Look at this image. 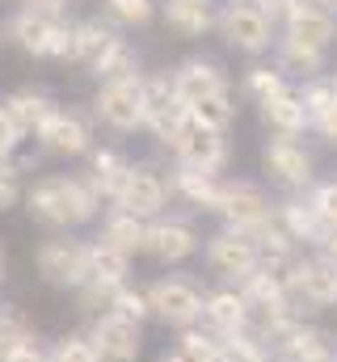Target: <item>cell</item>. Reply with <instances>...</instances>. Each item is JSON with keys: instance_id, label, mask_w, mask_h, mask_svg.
Returning a JSON list of instances; mask_svg holds the SVG:
<instances>
[{"instance_id": "cell-3", "label": "cell", "mask_w": 337, "mask_h": 362, "mask_svg": "<svg viewBox=\"0 0 337 362\" xmlns=\"http://www.w3.org/2000/svg\"><path fill=\"white\" fill-rule=\"evenodd\" d=\"M93 122H101L114 135H135L144 131V76H122V81H101L93 101Z\"/></svg>"}, {"instance_id": "cell-45", "label": "cell", "mask_w": 337, "mask_h": 362, "mask_svg": "<svg viewBox=\"0 0 337 362\" xmlns=\"http://www.w3.org/2000/svg\"><path fill=\"white\" fill-rule=\"evenodd\" d=\"M257 362H282V358H274V354H265V358H257Z\"/></svg>"}, {"instance_id": "cell-5", "label": "cell", "mask_w": 337, "mask_h": 362, "mask_svg": "<svg viewBox=\"0 0 337 362\" xmlns=\"http://www.w3.org/2000/svg\"><path fill=\"white\" fill-rule=\"evenodd\" d=\"M215 30H219V38H224L232 51H241V55H265V51H274V42H278V25H274L253 0H228V4L219 8Z\"/></svg>"}, {"instance_id": "cell-22", "label": "cell", "mask_w": 337, "mask_h": 362, "mask_svg": "<svg viewBox=\"0 0 337 362\" xmlns=\"http://www.w3.org/2000/svg\"><path fill=\"white\" fill-rule=\"evenodd\" d=\"M257 110H261V122H265L274 135H287V139H295V135L312 131V122H308V110H304V97H299V85H287L282 93H274L270 101H261Z\"/></svg>"}, {"instance_id": "cell-37", "label": "cell", "mask_w": 337, "mask_h": 362, "mask_svg": "<svg viewBox=\"0 0 337 362\" xmlns=\"http://www.w3.org/2000/svg\"><path fill=\"white\" fill-rule=\"evenodd\" d=\"M25 165L17 160V156H0V215L4 211H13L17 202H25Z\"/></svg>"}, {"instance_id": "cell-20", "label": "cell", "mask_w": 337, "mask_h": 362, "mask_svg": "<svg viewBox=\"0 0 337 362\" xmlns=\"http://www.w3.org/2000/svg\"><path fill=\"white\" fill-rule=\"evenodd\" d=\"M168 76H173V93H177V101H181L185 110H190L194 101L211 97V93L228 89V76H224V68H219L215 59H207V55H194V59L177 64Z\"/></svg>"}, {"instance_id": "cell-9", "label": "cell", "mask_w": 337, "mask_h": 362, "mask_svg": "<svg viewBox=\"0 0 337 362\" xmlns=\"http://www.w3.org/2000/svg\"><path fill=\"white\" fill-rule=\"evenodd\" d=\"M34 144L47 156H88L93 152V114L59 105L34 135Z\"/></svg>"}, {"instance_id": "cell-35", "label": "cell", "mask_w": 337, "mask_h": 362, "mask_svg": "<svg viewBox=\"0 0 337 362\" xmlns=\"http://www.w3.org/2000/svg\"><path fill=\"white\" fill-rule=\"evenodd\" d=\"M299 97H304V110H308V122L325 118L329 110L337 105V93H333V76H312L299 85Z\"/></svg>"}, {"instance_id": "cell-44", "label": "cell", "mask_w": 337, "mask_h": 362, "mask_svg": "<svg viewBox=\"0 0 337 362\" xmlns=\"http://www.w3.org/2000/svg\"><path fill=\"white\" fill-rule=\"evenodd\" d=\"M321 4H325V8H329V13H337V0H321Z\"/></svg>"}, {"instance_id": "cell-38", "label": "cell", "mask_w": 337, "mask_h": 362, "mask_svg": "<svg viewBox=\"0 0 337 362\" xmlns=\"http://www.w3.org/2000/svg\"><path fill=\"white\" fill-rule=\"evenodd\" d=\"M304 198H308V206L321 215V223H325L329 232H337V177L333 181H316Z\"/></svg>"}, {"instance_id": "cell-31", "label": "cell", "mask_w": 337, "mask_h": 362, "mask_svg": "<svg viewBox=\"0 0 337 362\" xmlns=\"http://www.w3.org/2000/svg\"><path fill=\"white\" fill-rule=\"evenodd\" d=\"M190 118L198 127H211V131H224L228 135V127L236 122V93H232V85L211 93V97H202V101H194L190 105Z\"/></svg>"}, {"instance_id": "cell-12", "label": "cell", "mask_w": 337, "mask_h": 362, "mask_svg": "<svg viewBox=\"0 0 337 362\" xmlns=\"http://www.w3.org/2000/svg\"><path fill=\"white\" fill-rule=\"evenodd\" d=\"M219 219H224V228H232V232H257L270 215H274V202H270V194L257 185V181H224V202H219V211H215Z\"/></svg>"}, {"instance_id": "cell-18", "label": "cell", "mask_w": 337, "mask_h": 362, "mask_svg": "<svg viewBox=\"0 0 337 362\" xmlns=\"http://www.w3.org/2000/svg\"><path fill=\"white\" fill-rule=\"evenodd\" d=\"M59 30H64V21L42 17V13H30V8H17V13L4 21V38H8L17 51L34 55V59H51Z\"/></svg>"}, {"instance_id": "cell-47", "label": "cell", "mask_w": 337, "mask_h": 362, "mask_svg": "<svg viewBox=\"0 0 337 362\" xmlns=\"http://www.w3.org/2000/svg\"><path fill=\"white\" fill-rule=\"evenodd\" d=\"M0 42H4V38H0Z\"/></svg>"}, {"instance_id": "cell-23", "label": "cell", "mask_w": 337, "mask_h": 362, "mask_svg": "<svg viewBox=\"0 0 337 362\" xmlns=\"http://www.w3.org/2000/svg\"><path fill=\"white\" fill-rule=\"evenodd\" d=\"M274 215H278V223L287 228V236L295 240V249H299V245L321 249L325 236H329V228H325L321 215L308 206V198H282V202H274Z\"/></svg>"}, {"instance_id": "cell-6", "label": "cell", "mask_w": 337, "mask_h": 362, "mask_svg": "<svg viewBox=\"0 0 337 362\" xmlns=\"http://www.w3.org/2000/svg\"><path fill=\"white\" fill-rule=\"evenodd\" d=\"M165 152L173 156V165L181 169H198V173H224L228 160H232V148H228V135L224 131H211V127H198L194 118L181 122V131L165 144Z\"/></svg>"}, {"instance_id": "cell-24", "label": "cell", "mask_w": 337, "mask_h": 362, "mask_svg": "<svg viewBox=\"0 0 337 362\" xmlns=\"http://www.w3.org/2000/svg\"><path fill=\"white\" fill-rule=\"evenodd\" d=\"M161 17H165L168 30L181 34V38H202L219 21V13H215L211 0H165L161 4Z\"/></svg>"}, {"instance_id": "cell-34", "label": "cell", "mask_w": 337, "mask_h": 362, "mask_svg": "<svg viewBox=\"0 0 337 362\" xmlns=\"http://www.w3.org/2000/svg\"><path fill=\"white\" fill-rule=\"evenodd\" d=\"M105 312H118V316L139 320V325H148V320H152L148 291H144V286H131V282H122V286H114V291H110V308H105Z\"/></svg>"}, {"instance_id": "cell-27", "label": "cell", "mask_w": 337, "mask_h": 362, "mask_svg": "<svg viewBox=\"0 0 337 362\" xmlns=\"http://www.w3.org/2000/svg\"><path fill=\"white\" fill-rule=\"evenodd\" d=\"M97 240L114 245L118 253H127V257L135 262V257L144 253L148 223H144V219H135V215H127V211H105V215H101V232H97Z\"/></svg>"}, {"instance_id": "cell-33", "label": "cell", "mask_w": 337, "mask_h": 362, "mask_svg": "<svg viewBox=\"0 0 337 362\" xmlns=\"http://www.w3.org/2000/svg\"><path fill=\"white\" fill-rule=\"evenodd\" d=\"M47 362H101V350H97V341L88 337V329H76V333H64V337L47 350Z\"/></svg>"}, {"instance_id": "cell-25", "label": "cell", "mask_w": 337, "mask_h": 362, "mask_svg": "<svg viewBox=\"0 0 337 362\" xmlns=\"http://www.w3.org/2000/svg\"><path fill=\"white\" fill-rule=\"evenodd\" d=\"M4 110H8L13 127L30 139V135H38V127H42L59 105H55V97H51V93H42V89H17V93H8V97H4Z\"/></svg>"}, {"instance_id": "cell-26", "label": "cell", "mask_w": 337, "mask_h": 362, "mask_svg": "<svg viewBox=\"0 0 337 362\" xmlns=\"http://www.w3.org/2000/svg\"><path fill=\"white\" fill-rule=\"evenodd\" d=\"M118 38V30L105 21V17H84V21H72V64H81V68H93L105 51H110V42Z\"/></svg>"}, {"instance_id": "cell-8", "label": "cell", "mask_w": 337, "mask_h": 362, "mask_svg": "<svg viewBox=\"0 0 337 362\" xmlns=\"http://www.w3.org/2000/svg\"><path fill=\"white\" fill-rule=\"evenodd\" d=\"M202 257H207V266H211V270L219 274V278H228L232 286H236V282H245L253 270H261L257 240H253L249 232H232V228L211 232V236H207V245H202Z\"/></svg>"}, {"instance_id": "cell-13", "label": "cell", "mask_w": 337, "mask_h": 362, "mask_svg": "<svg viewBox=\"0 0 337 362\" xmlns=\"http://www.w3.org/2000/svg\"><path fill=\"white\" fill-rule=\"evenodd\" d=\"M202 249V236L194 232L190 219H177V215H161L148 223V240H144V253L161 266H181L190 262L194 253Z\"/></svg>"}, {"instance_id": "cell-1", "label": "cell", "mask_w": 337, "mask_h": 362, "mask_svg": "<svg viewBox=\"0 0 337 362\" xmlns=\"http://www.w3.org/2000/svg\"><path fill=\"white\" fill-rule=\"evenodd\" d=\"M25 211L34 223L51 232H72L93 223L105 211V202L97 198L84 173H42L25 185Z\"/></svg>"}, {"instance_id": "cell-43", "label": "cell", "mask_w": 337, "mask_h": 362, "mask_svg": "<svg viewBox=\"0 0 337 362\" xmlns=\"http://www.w3.org/2000/svg\"><path fill=\"white\" fill-rule=\"evenodd\" d=\"M4 266H8V257H4V245H0V282H4Z\"/></svg>"}, {"instance_id": "cell-4", "label": "cell", "mask_w": 337, "mask_h": 362, "mask_svg": "<svg viewBox=\"0 0 337 362\" xmlns=\"http://www.w3.org/2000/svg\"><path fill=\"white\" fill-rule=\"evenodd\" d=\"M148 308H152V320H161L168 329L185 333L194 325H202V286L181 278V274H165V278H152L148 286Z\"/></svg>"}, {"instance_id": "cell-39", "label": "cell", "mask_w": 337, "mask_h": 362, "mask_svg": "<svg viewBox=\"0 0 337 362\" xmlns=\"http://www.w3.org/2000/svg\"><path fill=\"white\" fill-rule=\"evenodd\" d=\"M68 4L72 0H21V8L42 13V17H55V21H68Z\"/></svg>"}, {"instance_id": "cell-46", "label": "cell", "mask_w": 337, "mask_h": 362, "mask_svg": "<svg viewBox=\"0 0 337 362\" xmlns=\"http://www.w3.org/2000/svg\"><path fill=\"white\" fill-rule=\"evenodd\" d=\"M333 93H337V76H333Z\"/></svg>"}, {"instance_id": "cell-7", "label": "cell", "mask_w": 337, "mask_h": 362, "mask_svg": "<svg viewBox=\"0 0 337 362\" xmlns=\"http://www.w3.org/2000/svg\"><path fill=\"white\" fill-rule=\"evenodd\" d=\"M261 169H265V177L274 181V185H282L291 194H299V189L308 194L316 185V160H312V152L299 139H287V135H278V139H270L261 148Z\"/></svg>"}, {"instance_id": "cell-29", "label": "cell", "mask_w": 337, "mask_h": 362, "mask_svg": "<svg viewBox=\"0 0 337 362\" xmlns=\"http://www.w3.org/2000/svg\"><path fill=\"white\" fill-rule=\"evenodd\" d=\"M274 68L282 76H299V85H304L312 76H325V55L321 51H304V47H295V42H287L278 34V42H274Z\"/></svg>"}, {"instance_id": "cell-19", "label": "cell", "mask_w": 337, "mask_h": 362, "mask_svg": "<svg viewBox=\"0 0 337 362\" xmlns=\"http://www.w3.org/2000/svg\"><path fill=\"white\" fill-rule=\"evenodd\" d=\"M202 329L211 337H236L249 333V303L241 295V286H219L202 295Z\"/></svg>"}, {"instance_id": "cell-14", "label": "cell", "mask_w": 337, "mask_h": 362, "mask_svg": "<svg viewBox=\"0 0 337 362\" xmlns=\"http://www.w3.org/2000/svg\"><path fill=\"white\" fill-rule=\"evenodd\" d=\"M88 337L97 341L101 362H139L144 354V325L118 312H101L88 320Z\"/></svg>"}, {"instance_id": "cell-2", "label": "cell", "mask_w": 337, "mask_h": 362, "mask_svg": "<svg viewBox=\"0 0 337 362\" xmlns=\"http://www.w3.org/2000/svg\"><path fill=\"white\" fill-rule=\"evenodd\" d=\"M34 270L55 291H81L88 282V240H76L72 232H55L34 249Z\"/></svg>"}, {"instance_id": "cell-36", "label": "cell", "mask_w": 337, "mask_h": 362, "mask_svg": "<svg viewBox=\"0 0 337 362\" xmlns=\"http://www.w3.org/2000/svg\"><path fill=\"white\" fill-rule=\"evenodd\" d=\"M282 89H287V76H282L274 64H253L249 72H245V93H249L257 105L270 101L274 93H282Z\"/></svg>"}, {"instance_id": "cell-30", "label": "cell", "mask_w": 337, "mask_h": 362, "mask_svg": "<svg viewBox=\"0 0 337 362\" xmlns=\"http://www.w3.org/2000/svg\"><path fill=\"white\" fill-rule=\"evenodd\" d=\"M88 72L97 76V85H101V81H122V76H144V72H139V51H135V42L122 38V34L110 42V51H105Z\"/></svg>"}, {"instance_id": "cell-40", "label": "cell", "mask_w": 337, "mask_h": 362, "mask_svg": "<svg viewBox=\"0 0 337 362\" xmlns=\"http://www.w3.org/2000/svg\"><path fill=\"white\" fill-rule=\"evenodd\" d=\"M253 4H257V8H261V13H265L270 21H274V25H282V21L291 17V8H295L299 0H253Z\"/></svg>"}, {"instance_id": "cell-15", "label": "cell", "mask_w": 337, "mask_h": 362, "mask_svg": "<svg viewBox=\"0 0 337 362\" xmlns=\"http://www.w3.org/2000/svg\"><path fill=\"white\" fill-rule=\"evenodd\" d=\"M282 38L304 47V51H329L337 42V13H329L321 0H299L291 17L282 21Z\"/></svg>"}, {"instance_id": "cell-41", "label": "cell", "mask_w": 337, "mask_h": 362, "mask_svg": "<svg viewBox=\"0 0 337 362\" xmlns=\"http://www.w3.org/2000/svg\"><path fill=\"white\" fill-rule=\"evenodd\" d=\"M312 131H316L325 144H337V105L325 114V118H316V122H312Z\"/></svg>"}, {"instance_id": "cell-17", "label": "cell", "mask_w": 337, "mask_h": 362, "mask_svg": "<svg viewBox=\"0 0 337 362\" xmlns=\"http://www.w3.org/2000/svg\"><path fill=\"white\" fill-rule=\"evenodd\" d=\"M165 181H168L173 202H185L194 215H215L219 202H224V177H215V173H198V169L168 165Z\"/></svg>"}, {"instance_id": "cell-42", "label": "cell", "mask_w": 337, "mask_h": 362, "mask_svg": "<svg viewBox=\"0 0 337 362\" xmlns=\"http://www.w3.org/2000/svg\"><path fill=\"white\" fill-rule=\"evenodd\" d=\"M316 253H321V257H325L329 266H337V232H329V236H325V245H321Z\"/></svg>"}, {"instance_id": "cell-16", "label": "cell", "mask_w": 337, "mask_h": 362, "mask_svg": "<svg viewBox=\"0 0 337 362\" xmlns=\"http://www.w3.org/2000/svg\"><path fill=\"white\" fill-rule=\"evenodd\" d=\"M270 354L282 358V362H337V346L325 329L304 325V320H291V325H282L274 333Z\"/></svg>"}, {"instance_id": "cell-28", "label": "cell", "mask_w": 337, "mask_h": 362, "mask_svg": "<svg viewBox=\"0 0 337 362\" xmlns=\"http://www.w3.org/2000/svg\"><path fill=\"white\" fill-rule=\"evenodd\" d=\"M88 282L93 286H105V291L131 282V257L118 253L105 240H88Z\"/></svg>"}, {"instance_id": "cell-10", "label": "cell", "mask_w": 337, "mask_h": 362, "mask_svg": "<svg viewBox=\"0 0 337 362\" xmlns=\"http://www.w3.org/2000/svg\"><path fill=\"white\" fill-rule=\"evenodd\" d=\"M185 118H190V110L177 101L173 76H168V72H148V76H144V131L165 148L168 139L181 131Z\"/></svg>"}, {"instance_id": "cell-11", "label": "cell", "mask_w": 337, "mask_h": 362, "mask_svg": "<svg viewBox=\"0 0 337 362\" xmlns=\"http://www.w3.org/2000/svg\"><path fill=\"white\" fill-rule=\"evenodd\" d=\"M168 202H173V194H168L165 169L135 165V169H131V177H127V185H122V194H118V202H114L110 211H127V215H135V219L152 223V219L168 215Z\"/></svg>"}, {"instance_id": "cell-32", "label": "cell", "mask_w": 337, "mask_h": 362, "mask_svg": "<svg viewBox=\"0 0 337 362\" xmlns=\"http://www.w3.org/2000/svg\"><path fill=\"white\" fill-rule=\"evenodd\" d=\"M101 13L110 25H122V30H135V25H148L161 4L156 0H101Z\"/></svg>"}, {"instance_id": "cell-21", "label": "cell", "mask_w": 337, "mask_h": 362, "mask_svg": "<svg viewBox=\"0 0 337 362\" xmlns=\"http://www.w3.org/2000/svg\"><path fill=\"white\" fill-rule=\"evenodd\" d=\"M131 169H135V160H131L127 152H118V148H93V152H88L84 177L97 189V198L105 202V211L118 202V194H122V185L131 177Z\"/></svg>"}]
</instances>
